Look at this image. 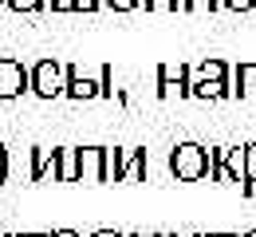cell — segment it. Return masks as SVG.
<instances>
[{"instance_id":"f546056e","label":"cell","mask_w":256,"mask_h":237,"mask_svg":"<svg viewBox=\"0 0 256 237\" xmlns=\"http://www.w3.org/2000/svg\"><path fill=\"white\" fill-rule=\"evenodd\" d=\"M244 237H256V229H248V233H244Z\"/></svg>"},{"instance_id":"d4e9b609","label":"cell","mask_w":256,"mask_h":237,"mask_svg":"<svg viewBox=\"0 0 256 237\" xmlns=\"http://www.w3.org/2000/svg\"><path fill=\"white\" fill-rule=\"evenodd\" d=\"M91 237H126V233H114V229H98V233H91Z\"/></svg>"},{"instance_id":"836d02e7","label":"cell","mask_w":256,"mask_h":237,"mask_svg":"<svg viewBox=\"0 0 256 237\" xmlns=\"http://www.w3.org/2000/svg\"><path fill=\"white\" fill-rule=\"evenodd\" d=\"M0 8H4V0H0Z\"/></svg>"},{"instance_id":"277c9868","label":"cell","mask_w":256,"mask_h":237,"mask_svg":"<svg viewBox=\"0 0 256 237\" xmlns=\"http://www.w3.org/2000/svg\"><path fill=\"white\" fill-rule=\"evenodd\" d=\"M32 91V71L20 60H0V99H20Z\"/></svg>"},{"instance_id":"9c48e42d","label":"cell","mask_w":256,"mask_h":237,"mask_svg":"<svg viewBox=\"0 0 256 237\" xmlns=\"http://www.w3.org/2000/svg\"><path fill=\"white\" fill-rule=\"evenodd\" d=\"M56 178V150H48V146H32V170H28V178L32 182H44V178Z\"/></svg>"},{"instance_id":"30bf717a","label":"cell","mask_w":256,"mask_h":237,"mask_svg":"<svg viewBox=\"0 0 256 237\" xmlns=\"http://www.w3.org/2000/svg\"><path fill=\"white\" fill-rule=\"evenodd\" d=\"M232 91H236V99H256V64H236Z\"/></svg>"},{"instance_id":"ffe728a7","label":"cell","mask_w":256,"mask_h":237,"mask_svg":"<svg viewBox=\"0 0 256 237\" xmlns=\"http://www.w3.org/2000/svg\"><path fill=\"white\" fill-rule=\"evenodd\" d=\"M12 12H40L44 8V0H4Z\"/></svg>"},{"instance_id":"ba28073f","label":"cell","mask_w":256,"mask_h":237,"mask_svg":"<svg viewBox=\"0 0 256 237\" xmlns=\"http://www.w3.org/2000/svg\"><path fill=\"white\" fill-rule=\"evenodd\" d=\"M56 182H79V146L56 150Z\"/></svg>"},{"instance_id":"4fadbf2b","label":"cell","mask_w":256,"mask_h":237,"mask_svg":"<svg viewBox=\"0 0 256 237\" xmlns=\"http://www.w3.org/2000/svg\"><path fill=\"white\" fill-rule=\"evenodd\" d=\"M224 170H228V182H244V146L228 150V158H224Z\"/></svg>"},{"instance_id":"44dd1931","label":"cell","mask_w":256,"mask_h":237,"mask_svg":"<svg viewBox=\"0 0 256 237\" xmlns=\"http://www.w3.org/2000/svg\"><path fill=\"white\" fill-rule=\"evenodd\" d=\"M224 8H232V12H252L256 8V0H221Z\"/></svg>"},{"instance_id":"8992f818","label":"cell","mask_w":256,"mask_h":237,"mask_svg":"<svg viewBox=\"0 0 256 237\" xmlns=\"http://www.w3.org/2000/svg\"><path fill=\"white\" fill-rule=\"evenodd\" d=\"M67 99L83 103V99H98L102 95V87H98L95 79H87V75H79V68L75 64H67V87H64Z\"/></svg>"},{"instance_id":"d6a6232c","label":"cell","mask_w":256,"mask_h":237,"mask_svg":"<svg viewBox=\"0 0 256 237\" xmlns=\"http://www.w3.org/2000/svg\"><path fill=\"white\" fill-rule=\"evenodd\" d=\"M221 237H236V233H221Z\"/></svg>"},{"instance_id":"5bb4252c","label":"cell","mask_w":256,"mask_h":237,"mask_svg":"<svg viewBox=\"0 0 256 237\" xmlns=\"http://www.w3.org/2000/svg\"><path fill=\"white\" fill-rule=\"evenodd\" d=\"M197 79H228V64L224 60H205V64H197Z\"/></svg>"},{"instance_id":"ac0fdd59","label":"cell","mask_w":256,"mask_h":237,"mask_svg":"<svg viewBox=\"0 0 256 237\" xmlns=\"http://www.w3.org/2000/svg\"><path fill=\"white\" fill-rule=\"evenodd\" d=\"M190 87H193V83H158V95H162V99H174V95H178V99H186V95H190Z\"/></svg>"},{"instance_id":"52a82bcc","label":"cell","mask_w":256,"mask_h":237,"mask_svg":"<svg viewBox=\"0 0 256 237\" xmlns=\"http://www.w3.org/2000/svg\"><path fill=\"white\" fill-rule=\"evenodd\" d=\"M190 95L193 99H236V91H232L228 79H193Z\"/></svg>"},{"instance_id":"3957f363","label":"cell","mask_w":256,"mask_h":237,"mask_svg":"<svg viewBox=\"0 0 256 237\" xmlns=\"http://www.w3.org/2000/svg\"><path fill=\"white\" fill-rule=\"evenodd\" d=\"M67 87V64L60 60H40L32 68V91L40 99H56V95H64Z\"/></svg>"},{"instance_id":"603a6c76","label":"cell","mask_w":256,"mask_h":237,"mask_svg":"<svg viewBox=\"0 0 256 237\" xmlns=\"http://www.w3.org/2000/svg\"><path fill=\"white\" fill-rule=\"evenodd\" d=\"M102 0H75V12H98Z\"/></svg>"},{"instance_id":"d6986e66","label":"cell","mask_w":256,"mask_h":237,"mask_svg":"<svg viewBox=\"0 0 256 237\" xmlns=\"http://www.w3.org/2000/svg\"><path fill=\"white\" fill-rule=\"evenodd\" d=\"M224 8L221 0H186V12H217Z\"/></svg>"},{"instance_id":"1f68e13d","label":"cell","mask_w":256,"mask_h":237,"mask_svg":"<svg viewBox=\"0 0 256 237\" xmlns=\"http://www.w3.org/2000/svg\"><path fill=\"white\" fill-rule=\"evenodd\" d=\"M162 237H178V233H162Z\"/></svg>"},{"instance_id":"2e32d148","label":"cell","mask_w":256,"mask_h":237,"mask_svg":"<svg viewBox=\"0 0 256 237\" xmlns=\"http://www.w3.org/2000/svg\"><path fill=\"white\" fill-rule=\"evenodd\" d=\"M224 158H228V146H217L213 150V182H228V170H224Z\"/></svg>"},{"instance_id":"cb8c5ba5","label":"cell","mask_w":256,"mask_h":237,"mask_svg":"<svg viewBox=\"0 0 256 237\" xmlns=\"http://www.w3.org/2000/svg\"><path fill=\"white\" fill-rule=\"evenodd\" d=\"M52 12H75V0H52Z\"/></svg>"},{"instance_id":"4dcf8cb0","label":"cell","mask_w":256,"mask_h":237,"mask_svg":"<svg viewBox=\"0 0 256 237\" xmlns=\"http://www.w3.org/2000/svg\"><path fill=\"white\" fill-rule=\"evenodd\" d=\"M32 237H52V233H32Z\"/></svg>"},{"instance_id":"484cf974","label":"cell","mask_w":256,"mask_h":237,"mask_svg":"<svg viewBox=\"0 0 256 237\" xmlns=\"http://www.w3.org/2000/svg\"><path fill=\"white\" fill-rule=\"evenodd\" d=\"M52 237H79V233H75V229H56Z\"/></svg>"},{"instance_id":"9a60e30c","label":"cell","mask_w":256,"mask_h":237,"mask_svg":"<svg viewBox=\"0 0 256 237\" xmlns=\"http://www.w3.org/2000/svg\"><path fill=\"white\" fill-rule=\"evenodd\" d=\"M98 87H102V99H118L122 95V91H114V68L110 64L98 68Z\"/></svg>"},{"instance_id":"5b68a950","label":"cell","mask_w":256,"mask_h":237,"mask_svg":"<svg viewBox=\"0 0 256 237\" xmlns=\"http://www.w3.org/2000/svg\"><path fill=\"white\" fill-rule=\"evenodd\" d=\"M79 182H106V146H79Z\"/></svg>"},{"instance_id":"f1b7e54d","label":"cell","mask_w":256,"mask_h":237,"mask_svg":"<svg viewBox=\"0 0 256 237\" xmlns=\"http://www.w3.org/2000/svg\"><path fill=\"white\" fill-rule=\"evenodd\" d=\"M4 237H32V233H4Z\"/></svg>"},{"instance_id":"8fae6325","label":"cell","mask_w":256,"mask_h":237,"mask_svg":"<svg viewBox=\"0 0 256 237\" xmlns=\"http://www.w3.org/2000/svg\"><path fill=\"white\" fill-rule=\"evenodd\" d=\"M240 194H244V198L256 194V142L244 146V182H240Z\"/></svg>"},{"instance_id":"e575fe53","label":"cell","mask_w":256,"mask_h":237,"mask_svg":"<svg viewBox=\"0 0 256 237\" xmlns=\"http://www.w3.org/2000/svg\"><path fill=\"white\" fill-rule=\"evenodd\" d=\"M102 4H106V0H102Z\"/></svg>"},{"instance_id":"7c38bea8","label":"cell","mask_w":256,"mask_h":237,"mask_svg":"<svg viewBox=\"0 0 256 237\" xmlns=\"http://www.w3.org/2000/svg\"><path fill=\"white\" fill-rule=\"evenodd\" d=\"M158 83H190V68L186 64H162Z\"/></svg>"},{"instance_id":"7a4b0ae2","label":"cell","mask_w":256,"mask_h":237,"mask_svg":"<svg viewBox=\"0 0 256 237\" xmlns=\"http://www.w3.org/2000/svg\"><path fill=\"white\" fill-rule=\"evenodd\" d=\"M106 182H146V150L106 146Z\"/></svg>"},{"instance_id":"6da1fadb","label":"cell","mask_w":256,"mask_h":237,"mask_svg":"<svg viewBox=\"0 0 256 237\" xmlns=\"http://www.w3.org/2000/svg\"><path fill=\"white\" fill-rule=\"evenodd\" d=\"M170 170L178 182H201L213 174V150H205L197 142H178L170 150Z\"/></svg>"},{"instance_id":"83f0119b","label":"cell","mask_w":256,"mask_h":237,"mask_svg":"<svg viewBox=\"0 0 256 237\" xmlns=\"http://www.w3.org/2000/svg\"><path fill=\"white\" fill-rule=\"evenodd\" d=\"M190 237H221V233H190Z\"/></svg>"},{"instance_id":"4316f807","label":"cell","mask_w":256,"mask_h":237,"mask_svg":"<svg viewBox=\"0 0 256 237\" xmlns=\"http://www.w3.org/2000/svg\"><path fill=\"white\" fill-rule=\"evenodd\" d=\"M126 237H162V233H126Z\"/></svg>"},{"instance_id":"e0dca14e","label":"cell","mask_w":256,"mask_h":237,"mask_svg":"<svg viewBox=\"0 0 256 237\" xmlns=\"http://www.w3.org/2000/svg\"><path fill=\"white\" fill-rule=\"evenodd\" d=\"M146 4V12H186V0H142Z\"/></svg>"},{"instance_id":"7402d4cb","label":"cell","mask_w":256,"mask_h":237,"mask_svg":"<svg viewBox=\"0 0 256 237\" xmlns=\"http://www.w3.org/2000/svg\"><path fill=\"white\" fill-rule=\"evenodd\" d=\"M8 182V150H4V138H0V186Z\"/></svg>"}]
</instances>
